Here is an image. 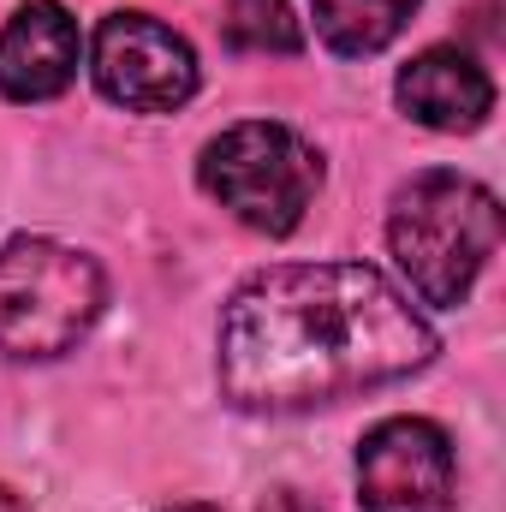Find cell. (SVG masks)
I'll use <instances>...</instances> for the list:
<instances>
[{
  "mask_svg": "<svg viewBox=\"0 0 506 512\" xmlns=\"http://www.w3.org/2000/svg\"><path fill=\"white\" fill-rule=\"evenodd\" d=\"M429 358L435 328L370 262L262 268L221 310V393L239 411H310Z\"/></svg>",
  "mask_w": 506,
  "mask_h": 512,
  "instance_id": "obj_1",
  "label": "cell"
},
{
  "mask_svg": "<svg viewBox=\"0 0 506 512\" xmlns=\"http://www.w3.org/2000/svg\"><path fill=\"white\" fill-rule=\"evenodd\" d=\"M387 251L423 304L453 310V304H465V292L477 286L489 256L501 251V203L489 185L429 167L393 191Z\"/></svg>",
  "mask_w": 506,
  "mask_h": 512,
  "instance_id": "obj_2",
  "label": "cell"
},
{
  "mask_svg": "<svg viewBox=\"0 0 506 512\" xmlns=\"http://www.w3.org/2000/svg\"><path fill=\"white\" fill-rule=\"evenodd\" d=\"M197 185L251 233L286 239L322 191V155L280 120H245L203 143Z\"/></svg>",
  "mask_w": 506,
  "mask_h": 512,
  "instance_id": "obj_3",
  "label": "cell"
},
{
  "mask_svg": "<svg viewBox=\"0 0 506 512\" xmlns=\"http://www.w3.org/2000/svg\"><path fill=\"white\" fill-rule=\"evenodd\" d=\"M108 304L96 256L54 239H12L0 251V352L60 358L72 352Z\"/></svg>",
  "mask_w": 506,
  "mask_h": 512,
  "instance_id": "obj_4",
  "label": "cell"
},
{
  "mask_svg": "<svg viewBox=\"0 0 506 512\" xmlns=\"http://www.w3.org/2000/svg\"><path fill=\"white\" fill-rule=\"evenodd\" d=\"M96 90L131 114H173L197 96V54L149 12H114L96 30Z\"/></svg>",
  "mask_w": 506,
  "mask_h": 512,
  "instance_id": "obj_5",
  "label": "cell"
},
{
  "mask_svg": "<svg viewBox=\"0 0 506 512\" xmlns=\"http://www.w3.org/2000/svg\"><path fill=\"white\" fill-rule=\"evenodd\" d=\"M358 495L370 512H453V441L429 417H387L358 447Z\"/></svg>",
  "mask_w": 506,
  "mask_h": 512,
  "instance_id": "obj_6",
  "label": "cell"
},
{
  "mask_svg": "<svg viewBox=\"0 0 506 512\" xmlns=\"http://www.w3.org/2000/svg\"><path fill=\"white\" fill-rule=\"evenodd\" d=\"M78 18L60 0H24L0 30V96L48 102L78 78Z\"/></svg>",
  "mask_w": 506,
  "mask_h": 512,
  "instance_id": "obj_7",
  "label": "cell"
},
{
  "mask_svg": "<svg viewBox=\"0 0 506 512\" xmlns=\"http://www.w3.org/2000/svg\"><path fill=\"white\" fill-rule=\"evenodd\" d=\"M399 108L429 131H477L495 114V78L465 54V48H423L399 84Z\"/></svg>",
  "mask_w": 506,
  "mask_h": 512,
  "instance_id": "obj_8",
  "label": "cell"
},
{
  "mask_svg": "<svg viewBox=\"0 0 506 512\" xmlns=\"http://www.w3.org/2000/svg\"><path fill=\"white\" fill-rule=\"evenodd\" d=\"M423 0H316V30L334 54L346 60H364L381 54L417 12Z\"/></svg>",
  "mask_w": 506,
  "mask_h": 512,
  "instance_id": "obj_9",
  "label": "cell"
},
{
  "mask_svg": "<svg viewBox=\"0 0 506 512\" xmlns=\"http://www.w3.org/2000/svg\"><path fill=\"white\" fill-rule=\"evenodd\" d=\"M227 42L245 54H298L304 30L286 0H227Z\"/></svg>",
  "mask_w": 506,
  "mask_h": 512,
  "instance_id": "obj_10",
  "label": "cell"
},
{
  "mask_svg": "<svg viewBox=\"0 0 506 512\" xmlns=\"http://www.w3.org/2000/svg\"><path fill=\"white\" fill-rule=\"evenodd\" d=\"M0 512H30V501H24V495H12V489L0 483Z\"/></svg>",
  "mask_w": 506,
  "mask_h": 512,
  "instance_id": "obj_11",
  "label": "cell"
},
{
  "mask_svg": "<svg viewBox=\"0 0 506 512\" xmlns=\"http://www.w3.org/2000/svg\"><path fill=\"white\" fill-rule=\"evenodd\" d=\"M173 512H215V507H173Z\"/></svg>",
  "mask_w": 506,
  "mask_h": 512,
  "instance_id": "obj_12",
  "label": "cell"
}]
</instances>
